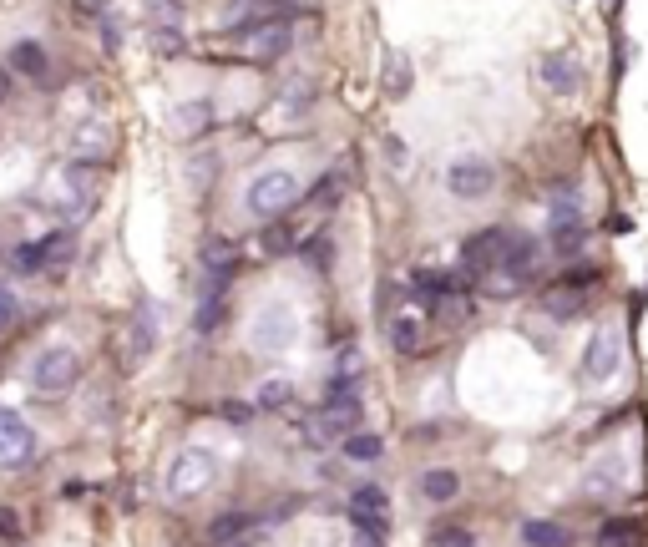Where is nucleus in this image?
Segmentation results:
<instances>
[{
	"instance_id": "22",
	"label": "nucleus",
	"mask_w": 648,
	"mask_h": 547,
	"mask_svg": "<svg viewBox=\"0 0 648 547\" xmlns=\"http://www.w3.org/2000/svg\"><path fill=\"white\" fill-rule=\"evenodd\" d=\"M249 527H254V517H249V512H223V517H213V522H208V542H238Z\"/></svg>"
},
{
	"instance_id": "17",
	"label": "nucleus",
	"mask_w": 648,
	"mask_h": 547,
	"mask_svg": "<svg viewBox=\"0 0 648 547\" xmlns=\"http://www.w3.org/2000/svg\"><path fill=\"white\" fill-rule=\"evenodd\" d=\"M223 289H228V284H213V279H208V289H203V299H198V315H193V330H198V335H213V330L223 325V309H228V304H223Z\"/></svg>"
},
{
	"instance_id": "24",
	"label": "nucleus",
	"mask_w": 648,
	"mask_h": 547,
	"mask_svg": "<svg viewBox=\"0 0 648 547\" xmlns=\"http://www.w3.org/2000/svg\"><path fill=\"white\" fill-rule=\"evenodd\" d=\"M421 492H426V502H451V497L461 492V482H456V472L436 466V472H426V477H421Z\"/></svg>"
},
{
	"instance_id": "30",
	"label": "nucleus",
	"mask_w": 648,
	"mask_h": 547,
	"mask_svg": "<svg viewBox=\"0 0 648 547\" xmlns=\"http://www.w3.org/2000/svg\"><path fill=\"white\" fill-rule=\"evenodd\" d=\"M294 249V228L289 223H269V233H264V254H289Z\"/></svg>"
},
{
	"instance_id": "5",
	"label": "nucleus",
	"mask_w": 648,
	"mask_h": 547,
	"mask_svg": "<svg viewBox=\"0 0 648 547\" xmlns=\"http://www.w3.org/2000/svg\"><path fill=\"white\" fill-rule=\"evenodd\" d=\"M249 340H254V350H289L294 340H299V320H294V309L284 304V299H269L259 315H254V325H249Z\"/></svg>"
},
{
	"instance_id": "32",
	"label": "nucleus",
	"mask_w": 648,
	"mask_h": 547,
	"mask_svg": "<svg viewBox=\"0 0 648 547\" xmlns=\"http://www.w3.org/2000/svg\"><path fill=\"white\" fill-rule=\"evenodd\" d=\"M350 507H360V512H390V497H385L380 487H360V492L350 497Z\"/></svg>"
},
{
	"instance_id": "29",
	"label": "nucleus",
	"mask_w": 648,
	"mask_h": 547,
	"mask_svg": "<svg viewBox=\"0 0 648 547\" xmlns=\"http://www.w3.org/2000/svg\"><path fill=\"white\" fill-rule=\"evenodd\" d=\"M152 51L157 56H183V31L178 26H157L152 31Z\"/></svg>"
},
{
	"instance_id": "27",
	"label": "nucleus",
	"mask_w": 648,
	"mask_h": 547,
	"mask_svg": "<svg viewBox=\"0 0 648 547\" xmlns=\"http://www.w3.org/2000/svg\"><path fill=\"white\" fill-rule=\"evenodd\" d=\"M628 537H638V522H628V517H608V522L598 527V542H603V547H623Z\"/></svg>"
},
{
	"instance_id": "31",
	"label": "nucleus",
	"mask_w": 648,
	"mask_h": 547,
	"mask_svg": "<svg viewBox=\"0 0 648 547\" xmlns=\"http://www.w3.org/2000/svg\"><path fill=\"white\" fill-rule=\"evenodd\" d=\"M11 269H16V274H36V269H46V264H41V244H21V249L11 254Z\"/></svg>"
},
{
	"instance_id": "23",
	"label": "nucleus",
	"mask_w": 648,
	"mask_h": 547,
	"mask_svg": "<svg viewBox=\"0 0 648 547\" xmlns=\"http://www.w3.org/2000/svg\"><path fill=\"white\" fill-rule=\"evenodd\" d=\"M340 451H345L350 461H380L385 441H380V436H370V431H350V436H340Z\"/></svg>"
},
{
	"instance_id": "34",
	"label": "nucleus",
	"mask_w": 648,
	"mask_h": 547,
	"mask_svg": "<svg viewBox=\"0 0 648 547\" xmlns=\"http://www.w3.org/2000/svg\"><path fill=\"white\" fill-rule=\"evenodd\" d=\"M330 254H335V244L324 239V233H319V239H309V244H304V259H309V269H330Z\"/></svg>"
},
{
	"instance_id": "4",
	"label": "nucleus",
	"mask_w": 648,
	"mask_h": 547,
	"mask_svg": "<svg viewBox=\"0 0 648 547\" xmlns=\"http://www.w3.org/2000/svg\"><path fill=\"white\" fill-rule=\"evenodd\" d=\"M213 477H218V461H213V451L188 446V451H178V461L168 466V497H173V502L198 497V492H208V487H213Z\"/></svg>"
},
{
	"instance_id": "25",
	"label": "nucleus",
	"mask_w": 648,
	"mask_h": 547,
	"mask_svg": "<svg viewBox=\"0 0 648 547\" xmlns=\"http://www.w3.org/2000/svg\"><path fill=\"white\" fill-rule=\"evenodd\" d=\"M390 345L405 355V350H416L421 345V320L416 315H400V320H390Z\"/></svg>"
},
{
	"instance_id": "21",
	"label": "nucleus",
	"mask_w": 648,
	"mask_h": 547,
	"mask_svg": "<svg viewBox=\"0 0 648 547\" xmlns=\"http://www.w3.org/2000/svg\"><path fill=\"white\" fill-rule=\"evenodd\" d=\"M208 122H213V107H208V102H183V107L173 112V127H178L183 137H203Z\"/></svg>"
},
{
	"instance_id": "44",
	"label": "nucleus",
	"mask_w": 648,
	"mask_h": 547,
	"mask_svg": "<svg viewBox=\"0 0 648 547\" xmlns=\"http://www.w3.org/2000/svg\"><path fill=\"white\" fill-rule=\"evenodd\" d=\"M6 97H11V71L0 66V102H6Z\"/></svg>"
},
{
	"instance_id": "16",
	"label": "nucleus",
	"mask_w": 648,
	"mask_h": 547,
	"mask_svg": "<svg viewBox=\"0 0 648 547\" xmlns=\"http://www.w3.org/2000/svg\"><path fill=\"white\" fill-rule=\"evenodd\" d=\"M542 82L557 92V97H567L578 87V66H573V56L567 51H552V56H542Z\"/></svg>"
},
{
	"instance_id": "19",
	"label": "nucleus",
	"mask_w": 648,
	"mask_h": 547,
	"mask_svg": "<svg viewBox=\"0 0 648 547\" xmlns=\"http://www.w3.org/2000/svg\"><path fill=\"white\" fill-rule=\"evenodd\" d=\"M355 426H360V406H350V411H324L319 426H314V436H319V441H340V436H350Z\"/></svg>"
},
{
	"instance_id": "26",
	"label": "nucleus",
	"mask_w": 648,
	"mask_h": 547,
	"mask_svg": "<svg viewBox=\"0 0 648 547\" xmlns=\"http://www.w3.org/2000/svg\"><path fill=\"white\" fill-rule=\"evenodd\" d=\"M294 401V385L284 380V375H269L264 385H259V406L264 411H279V406H289Z\"/></svg>"
},
{
	"instance_id": "42",
	"label": "nucleus",
	"mask_w": 648,
	"mask_h": 547,
	"mask_svg": "<svg viewBox=\"0 0 648 547\" xmlns=\"http://www.w3.org/2000/svg\"><path fill=\"white\" fill-rule=\"evenodd\" d=\"M436 547H476V537H471V532H461V527H451V532H441V537H436Z\"/></svg>"
},
{
	"instance_id": "7",
	"label": "nucleus",
	"mask_w": 648,
	"mask_h": 547,
	"mask_svg": "<svg viewBox=\"0 0 648 547\" xmlns=\"http://www.w3.org/2000/svg\"><path fill=\"white\" fill-rule=\"evenodd\" d=\"M31 451H36V431L26 426V416L21 411H0V466H26L31 461Z\"/></svg>"
},
{
	"instance_id": "2",
	"label": "nucleus",
	"mask_w": 648,
	"mask_h": 547,
	"mask_svg": "<svg viewBox=\"0 0 648 547\" xmlns=\"http://www.w3.org/2000/svg\"><path fill=\"white\" fill-rule=\"evenodd\" d=\"M299 178L289 168H264L259 178H249V188H243V208H249L254 218H279L299 203Z\"/></svg>"
},
{
	"instance_id": "35",
	"label": "nucleus",
	"mask_w": 648,
	"mask_h": 547,
	"mask_svg": "<svg viewBox=\"0 0 648 547\" xmlns=\"http://www.w3.org/2000/svg\"><path fill=\"white\" fill-rule=\"evenodd\" d=\"M142 355H152V315H142L132 330V360H142Z\"/></svg>"
},
{
	"instance_id": "9",
	"label": "nucleus",
	"mask_w": 648,
	"mask_h": 547,
	"mask_svg": "<svg viewBox=\"0 0 648 547\" xmlns=\"http://www.w3.org/2000/svg\"><path fill=\"white\" fill-rule=\"evenodd\" d=\"M507 239H512V228H486V233H476V239L466 244V269H471V274H492L497 259H502V249H507Z\"/></svg>"
},
{
	"instance_id": "13",
	"label": "nucleus",
	"mask_w": 648,
	"mask_h": 547,
	"mask_svg": "<svg viewBox=\"0 0 648 547\" xmlns=\"http://www.w3.org/2000/svg\"><path fill=\"white\" fill-rule=\"evenodd\" d=\"M583 239H588V223H583V213L578 208H552V244L562 249V254H578L583 249Z\"/></svg>"
},
{
	"instance_id": "38",
	"label": "nucleus",
	"mask_w": 648,
	"mask_h": 547,
	"mask_svg": "<svg viewBox=\"0 0 648 547\" xmlns=\"http://www.w3.org/2000/svg\"><path fill=\"white\" fill-rule=\"evenodd\" d=\"M350 522H355V527H365V532H385V527H390V517H385V512H360V507H350Z\"/></svg>"
},
{
	"instance_id": "40",
	"label": "nucleus",
	"mask_w": 648,
	"mask_h": 547,
	"mask_svg": "<svg viewBox=\"0 0 648 547\" xmlns=\"http://www.w3.org/2000/svg\"><path fill=\"white\" fill-rule=\"evenodd\" d=\"M223 421H228V426H249V421H254V406L228 401V406H223Z\"/></svg>"
},
{
	"instance_id": "20",
	"label": "nucleus",
	"mask_w": 648,
	"mask_h": 547,
	"mask_svg": "<svg viewBox=\"0 0 648 547\" xmlns=\"http://www.w3.org/2000/svg\"><path fill=\"white\" fill-rule=\"evenodd\" d=\"M522 542L527 547H567V542H573V537H567L557 522H542V517H527L522 522Z\"/></svg>"
},
{
	"instance_id": "15",
	"label": "nucleus",
	"mask_w": 648,
	"mask_h": 547,
	"mask_svg": "<svg viewBox=\"0 0 648 547\" xmlns=\"http://www.w3.org/2000/svg\"><path fill=\"white\" fill-rule=\"evenodd\" d=\"M233 269H238V249H233L228 239H208V244H203V274H208L213 284H228Z\"/></svg>"
},
{
	"instance_id": "39",
	"label": "nucleus",
	"mask_w": 648,
	"mask_h": 547,
	"mask_svg": "<svg viewBox=\"0 0 648 547\" xmlns=\"http://www.w3.org/2000/svg\"><path fill=\"white\" fill-rule=\"evenodd\" d=\"M147 6L157 11V21H162V26H178V16H183L178 0H147Z\"/></svg>"
},
{
	"instance_id": "1",
	"label": "nucleus",
	"mask_w": 648,
	"mask_h": 547,
	"mask_svg": "<svg viewBox=\"0 0 648 547\" xmlns=\"http://www.w3.org/2000/svg\"><path fill=\"white\" fill-rule=\"evenodd\" d=\"M92 198H97V168H92V163H66V168L51 178V188H46V203H51L66 223H81V213L92 208Z\"/></svg>"
},
{
	"instance_id": "10",
	"label": "nucleus",
	"mask_w": 648,
	"mask_h": 547,
	"mask_svg": "<svg viewBox=\"0 0 648 547\" xmlns=\"http://www.w3.org/2000/svg\"><path fill=\"white\" fill-rule=\"evenodd\" d=\"M593 284V274L583 269V274H573V279H562V284H552L547 289V315L552 320H573V315H583V289Z\"/></svg>"
},
{
	"instance_id": "14",
	"label": "nucleus",
	"mask_w": 648,
	"mask_h": 547,
	"mask_svg": "<svg viewBox=\"0 0 648 547\" xmlns=\"http://www.w3.org/2000/svg\"><path fill=\"white\" fill-rule=\"evenodd\" d=\"M107 147H112V132L102 122H81L76 137H71V158L76 163H97V158H107Z\"/></svg>"
},
{
	"instance_id": "8",
	"label": "nucleus",
	"mask_w": 648,
	"mask_h": 547,
	"mask_svg": "<svg viewBox=\"0 0 648 547\" xmlns=\"http://www.w3.org/2000/svg\"><path fill=\"white\" fill-rule=\"evenodd\" d=\"M492 163H481V158H456L451 168H446V188L456 193V198H486L492 193Z\"/></svg>"
},
{
	"instance_id": "43",
	"label": "nucleus",
	"mask_w": 648,
	"mask_h": 547,
	"mask_svg": "<svg viewBox=\"0 0 648 547\" xmlns=\"http://www.w3.org/2000/svg\"><path fill=\"white\" fill-rule=\"evenodd\" d=\"M355 547H385V532H365V527H355Z\"/></svg>"
},
{
	"instance_id": "3",
	"label": "nucleus",
	"mask_w": 648,
	"mask_h": 547,
	"mask_svg": "<svg viewBox=\"0 0 648 547\" xmlns=\"http://www.w3.org/2000/svg\"><path fill=\"white\" fill-rule=\"evenodd\" d=\"M76 375H81V360L66 345H51V350H41L31 360V385H36V396H46V401L66 396V390L76 385Z\"/></svg>"
},
{
	"instance_id": "6",
	"label": "nucleus",
	"mask_w": 648,
	"mask_h": 547,
	"mask_svg": "<svg viewBox=\"0 0 648 547\" xmlns=\"http://www.w3.org/2000/svg\"><path fill=\"white\" fill-rule=\"evenodd\" d=\"M294 31H289V16H274V21H254L249 31H243V56H249L254 66H269L289 51Z\"/></svg>"
},
{
	"instance_id": "45",
	"label": "nucleus",
	"mask_w": 648,
	"mask_h": 547,
	"mask_svg": "<svg viewBox=\"0 0 648 547\" xmlns=\"http://www.w3.org/2000/svg\"><path fill=\"white\" fill-rule=\"evenodd\" d=\"M76 6H81V11H102V6H107V0H76Z\"/></svg>"
},
{
	"instance_id": "11",
	"label": "nucleus",
	"mask_w": 648,
	"mask_h": 547,
	"mask_svg": "<svg viewBox=\"0 0 648 547\" xmlns=\"http://www.w3.org/2000/svg\"><path fill=\"white\" fill-rule=\"evenodd\" d=\"M618 360H623V340H618L613 330H598V335L588 340V355H583V370H588L593 380H608V375L618 370Z\"/></svg>"
},
{
	"instance_id": "37",
	"label": "nucleus",
	"mask_w": 648,
	"mask_h": 547,
	"mask_svg": "<svg viewBox=\"0 0 648 547\" xmlns=\"http://www.w3.org/2000/svg\"><path fill=\"white\" fill-rule=\"evenodd\" d=\"M16 309H21L16 289H11V284H0V330H11V325H16Z\"/></svg>"
},
{
	"instance_id": "33",
	"label": "nucleus",
	"mask_w": 648,
	"mask_h": 547,
	"mask_svg": "<svg viewBox=\"0 0 648 547\" xmlns=\"http://www.w3.org/2000/svg\"><path fill=\"white\" fill-rule=\"evenodd\" d=\"M66 254H71L66 233H51V239H41V264H66Z\"/></svg>"
},
{
	"instance_id": "18",
	"label": "nucleus",
	"mask_w": 648,
	"mask_h": 547,
	"mask_svg": "<svg viewBox=\"0 0 648 547\" xmlns=\"http://www.w3.org/2000/svg\"><path fill=\"white\" fill-rule=\"evenodd\" d=\"M350 406H360V380H355V370H340L324 385V411H350Z\"/></svg>"
},
{
	"instance_id": "12",
	"label": "nucleus",
	"mask_w": 648,
	"mask_h": 547,
	"mask_svg": "<svg viewBox=\"0 0 648 547\" xmlns=\"http://www.w3.org/2000/svg\"><path fill=\"white\" fill-rule=\"evenodd\" d=\"M6 71L26 76V82H41V76L51 71V56H46L41 41H11L6 46Z\"/></svg>"
},
{
	"instance_id": "41",
	"label": "nucleus",
	"mask_w": 648,
	"mask_h": 547,
	"mask_svg": "<svg viewBox=\"0 0 648 547\" xmlns=\"http://www.w3.org/2000/svg\"><path fill=\"white\" fill-rule=\"evenodd\" d=\"M335 198H340V173H330V178L314 188V203H335Z\"/></svg>"
},
{
	"instance_id": "28",
	"label": "nucleus",
	"mask_w": 648,
	"mask_h": 547,
	"mask_svg": "<svg viewBox=\"0 0 648 547\" xmlns=\"http://www.w3.org/2000/svg\"><path fill=\"white\" fill-rule=\"evenodd\" d=\"M385 92H390V97H405V92H411V61H405V56H390Z\"/></svg>"
},
{
	"instance_id": "36",
	"label": "nucleus",
	"mask_w": 648,
	"mask_h": 547,
	"mask_svg": "<svg viewBox=\"0 0 648 547\" xmlns=\"http://www.w3.org/2000/svg\"><path fill=\"white\" fill-rule=\"evenodd\" d=\"M6 542H21V512L16 507H0V547Z\"/></svg>"
}]
</instances>
